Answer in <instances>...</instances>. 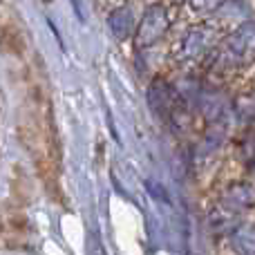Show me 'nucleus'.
<instances>
[{"instance_id": "f257e3e1", "label": "nucleus", "mask_w": 255, "mask_h": 255, "mask_svg": "<svg viewBox=\"0 0 255 255\" xmlns=\"http://www.w3.org/2000/svg\"><path fill=\"white\" fill-rule=\"evenodd\" d=\"M222 58L229 65H249L255 61V22H244L222 43Z\"/></svg>"}, {"instance_id": "f03ea898", "label": "nucleus", "mask_w": 255, "mask_h": 255, "mask_svg": "<svg viewBox=\"0 0 255 255\" xmlns=\"http://www.w3.org/2000/svg\"><path fill=\"white\" fill-rule=\"evenodd\" d=\"M168 27H170V18H168L166 9L159 7V4L150 7L143 13V18H141L139 27H136V34H134L136 47H150V45H154L159 38H163Z\"/></svg>"}, {"instance_id": "7ed1b4c3", "label": "nucleus", "mask_w": 255, "mask_h": 255, "mask_svg": "<svg viewBox=\"0 0 255 255\" xmlns=\"http://www.w3.org/2000/svg\"><path fill=\"white\" fill-rule=\"evenodd\" d=\"M148 101L150 108L157 112L161 119L166 121H175L177 117V108H179V97L177 92L166 83V81H154L148 90Z\"/></svg>"}, {"instance_id": "9d476101", "label": "nucleus", "mask_w": 255, "mask_h": 255, "mask_svg": "<svg viewBox=\"0 0 255 255\" xmlns=\"http://www.w3.org/2000/svg\"><path fill=\"white\" fill-rule=\"evenodd\" d=\"M244 159H247V163L255 166V134H251L244 141Z\"/></svg>"}, {"instance_id": "9b49d317", "label": "nucleus", "mask_w": 255, "mask_h": 255, "mask_svg": "<svg viewBox=\"0 0 255 255\" xmlns=\"http://www.w3.org/2000/svg\"><path fill=\"white\" fill-rule=\"evenodd\" d=\"M175 2H179V0H175Z\"/></svg>"}, {"instance_id": "20e7f679", "label": "nucleus", "mask_w": 255, "mask_h": 255, "mask_svg": "<svg viewBox=\"0 0 255 255\" xmlns=\"http://www.w3.org/2000/svg\"><path fill=\"white\" fill-rule=\"evenodd\" d=\"M255 204V190L247 184H238L224 195L222 199V211L229 213V215H235V213L249 211Z\"/></svg>"}, {"instance_id": "39448f33", "label": "nucleus", "mask_w": 255, "mask_h": 255, "mask_svg": "<svg viewBox=\"0 0 255 255\" xmlns=\"http://www.w3.org/2000/svg\"><path fill=\"white\" fill-rule=\"evenodd\" d=\"M0 49L11 56H20L25 52V36H22L20 27L13 25L7 18L0 20Z\"/></svg>"}, {"instance_id": "0eeeda50", "label": "nucleus", "mask_w": 255, "mask_h": 255, "mask_svg": "<svg viewBox=\"0 0 255 255\" xmlns=\"http://www.w3.org/2000/svg\"><path fill=\"white\" fill-rule=\"evenodd\" d=\"M11 195L13 199H16L20 206H25V204L31 202V197H34V190H31V181L29 177H27V172L22 170L20 166L13 168V175H11Z\"/></svg>"}, {"instance_id": "6e6552de", "label": "nucleus", "mask_w": 255, "mask_h": 255, "mask_svg": "<svg viewBox=\"0 0 255 255\" xmlns=\"http://www.w3.org/2000/svg\"><path fill=\"white\" fill-rule=\"evenodd\" d=\"M208 40V31L204 29V25H199L197 29H193L184 40V56L188 58H197L204 52V45Z\"/></svg>"}, {"instance_id": "423d86ee", "label": "nucleus", "mask_w": 255, "mask_h": 255, "mask_svg": "<svg viewBox=\"0 0 255 255\" xmlns=\"http://www.w3.org/2000/svg\"><path fill=\"white\" fill-rule=\"evenodd\" d=\"M108 27L117 40H126L134 29V18H132L130 7H119L108 16Z\"/></svg>"}, {"instance_id": "1a4fd4ad", "label": "nucleus", "mask_w": 255, "mask_h": 255, "mask_svg": "<svg viewBox=\"0 0 255 255\" xmlns=\"http://www.w3.org/2000/svg\"><path fill=\"white\" fill-rule=\"evenodd\" d=\"M7 226L11 231H20L22 233V231L29 229V220H27L25 215H9L7 217Z\"/></svg>"}]
</instances>
